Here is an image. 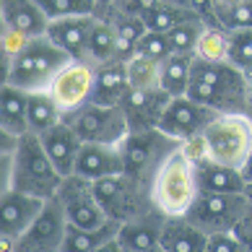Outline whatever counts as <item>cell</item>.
Listing matches in <instances>:
<instances>
[{
    "instance_id": "cell-25",
    "label": "cell",
    "mask_w": 252,
    "mask_h": 252,
    "mask_svg": "<svg viewBox=\"0 0 252 252\" xmlns=\"http://www.w3.org/2000/svg\"><path fill=\"white\" fill-rule=\"evenodd\" d=\"M117 231H120V221L115 219H109L104 226H96V229H83V226H73L70 223L63 252H96L109 239H115Z\"/></svg>"
},
{
    "instance_id": "cell-33",
    "label": "cell",
    "mask_w": 252,
    "mask_h": 252,
    "mask_svg": "<svg viewBox=\"0 0 252 252\" xmlns=\"http://www.w3.org/2000/svg\"><path fill=\"white\" fill-rule=\"evenodd\" d=\"M203 32H205V21L192 18V21H185V24L177 26V29L166 32V36H169L174 52H180V55H195Z\"/></svg>"
},
{
    "instance_id": "cell-14",
    "label": "cell",
    "mask_w": 252,
    "mask_h": 252,
    "mask_svg": "<svg viewBox=\"0 0 252 252\" xmlns=\"http://www.w3.org/2000/svg\"><path fill=\"white\" fill-rule=\"evenodd\" d=\"M172 96L161 86L156 89H130L123 99V112L127 117L130 133H143V130H156L161 125V117L169 107Z\"/></svg>"
},
{
    "instance_id": "cell-30",
    "label": "cell",
    "mask_w": 252,
    "mask_h": 252,
    "mask_svg": "<svg viewBox=\"0 0 252 252\" xmlns=\"http://www.w3.org/2000/svg\"><path fill=\"white\" fill-rule=\"evenodd\" d=\"M158 78H161V63L158 60L146 58V55H141V52L127 60L130 89H156V86H161Z\"/></svg>"
},
{
    "instance_id": "cell-23",
    "label": "cell",
    "mask_w": 252,
    "mask_h": 252,
    "mask_svg": "<svg viewBox=\"0 0 252 252\" xmlns=\"http://www.w3.org/2000/svg\"><path fill=\"white\" fill-rule=\"evenodd\" d=\"M161 247L166 252H205L208 234L195 226L188 216L166 219L164 234H161Z\"/></svg>"
},
{
    "instance_id": "cell-21",
    "label": "cell",
    "mask_w": 252,
    "mask_h": 252,
    "mask_svg": "<svg viewBox=\"0 0 252 252\" xmlns=\"http://www.w3.org/2000/svg\"><path fill=\"white\" fill-rule=\"evenodd\" d=\"M0 24L16 26L34 39L50 29V18L36 0H0Z\"/></svg>"
},
{
    "instance_id": "cell-5",
    "label": "cell",
    "mask_w": 252,
    "mask_h": 252,
    "mask_svg": "<svg viewBox=\"0 0 252 252\" xmlns=\"http://www.w3.org/2000/svg\"><path fill=\"white\" fill-rule=\"evenodd\" d=\"M211 161L242 169L252 154V115H219L205 130Z\"/></svg>"
},
{
    "instance_id": "cell-35",
    "label": "cell",
    "mask_w": 252,
    "mask_h": 252,
    "mask_svg": "<svg viewBox=\"0 0 252 252\" xmlns=\"http://www.w3.org/2000/svg\"><path fill=\"white\" fill-rule=\"evenodd\" d=\"M219 26L226 32H245L252 29V0H239L229 5H216Z\"/></svg>"
},
{
    "instance_id": "cell-40",
    "label": "cell",
    "mask_w": 252,
    "mask_h": 252,
    "mask_svg": "<svg viewBox=\"0 0 252 252\" xmlns=\"http://www.w3.org/2000/svg\"><path fill=\"white\" fill-rule=\"evenodd\" d=\"M180 148H182V154L188 156L192 164H203V161H208V158H211L205 133H203V135H192V138H188V141H182Z\"/></svg>"
},
{
    "instance_id": "cell-36",
    "label": "cell",
    "mask_w": 252,
    "mask_h": 252,
    "mask_svg": "<svg viewBox=\"0 0 252 252\" xmlns=\"http://www.w3.org/2000/svg\"><path fill=\"white\" fill-rule=\"evenodd\" d=\"M32 39L34 36L24 34L21 29H16V26L0 24V52H3V65L11 63L16 55H21L26 47H29Z\"/></svg>"
},
{
    "instance_id": "cell-39",
    "label": "cell",
    "mask_w": 252,
    "mask_h": 252,
    "mask_svg": "<svg viewBox=\"0 0 252 252\" xmlns=\"http://www.w3.org/2000/svg\"><path fill=\"white\" fill-rule=\"evenodd\" d=\"M205 252H252V250L234 234V231H219V234L208 237Z\"/></svg>"
},
{
    "instance_id": "cell-42",
    "label": "cell",
    "mask_w": 252,
    "mask_h": 252,
    "mask_svg": "<svg viewBox=\"0 0 252 252\" xmlns=\"http://www.w3.org/2000/svg\"><path fill=\"white\" fill-rule=\"evenodd\" d=\"M234 234L245 242V245L252 250V200H250V205H247V211H245V216L239 219V223L234 226Z\"/></svg>"
},
{
    "instance_id": "cell-31",
    "label": "cell",
    "mask_w": 252,
    "mask_h": 252,
    "mask_svg": "<svg viewBox=\"0 0 252 252\" xmlns=\"http://www.w3.org/2000/svg\"><path fill=\"white\" fill-rule=\"evenodd\" d=\"M195 58L208 63H226L229 60V32L223 26H205V32L198 42Z\"/></svg>"
},
{
    "instance_id": "cell-37",
    "label": "cell",
    "mask_w": 252,
    "mask_h": 252,
    "mask_svg": "<svg viewBox=\"0 0 252 252\" xmlns=\"http://www.w3.org/2000/svg\"><path fill=\"white\" fill-rule=\"evenodd\" d=\"M229 63L239 70L252 65V29L229 32Z\"/></svg>"
},
{
    "instance_id": "cell-34",
    "label": "cell",
    "mask_w": 252,
    "mask_h": 252,
    "mask_svg": "<svg viewBox=\"0 0 252 252\" xmlns=\"http://www.w3.org/2000/svg\"><path fill=\"white\" fill-rule=\"evenodd\" d=\"M50 21L70 16H96V0H36Z\"/></svg>"
},
{
    "instance_id": "cell-24",
    "label": "cell",
    "mask_w": 252,
    "mask_h": 252,
    "mask_svg": "<svg viewBox=\"0 0 252 252\" xmlns=\"http://www.w3.org/2000/svg\"><path fill=\"white\" fill-rule=\"evenodd\" d=\"M195 169H198L200 192H245L247 188L242 169H234V166H223L208 158L203 164H195Z\"/></svg>"
},
{
    "instance_id": "cell-1",
    "label": "cell",
    "mask_w": 252,
    "mask_h": 252,
    "mask_svg": "<svg viewBox=\"0 0 252 252\" xmlns=\"http://www.w3.org/2000/svg\"><path fill=\"white\" fill-rule=\"evenodd\" d=\"M188 96L211 107L219 115H234V112L250 115V83L245 73L229 60L208 63L195 58Z\"/></svg>"
},
{
    "instance_id": "cell-6",
    "label": "cell",
    "mask_w": 252,
    "mask_h": 252,
    "mask_svg": "<svg viewBox=\"0 0 252 252\" xmlns=\"http://www.w3.org/2000/svg\"><path fill=\"white\" fill-rule=\"evenodd\" d=\"M177 148L180 141L172 135H166L164 130H143V133H130L123 143V161H125V174L135 177L138 182L151 185L154 174L158 172L166 158H169Z\"/></svg>"
},
{
    "instance_id": "cell-28",
    "label": "cell",
    "mask_w": 252,
    "mask_h": 252,
    "mask_svg": "<svg viewBox=\"0 0 252 252\" xmlns=\"http://www.w3.org/2000/svg\"><path fill=\"white\" fill-rule=\"evenodd\" d=\"M192 18H200V16L195 13L190 5H180V3H164V5H156V8L143 13V21L148 26V32H164V34L177 29V26L185 24V21H192Z\"/></svg>"
},
{
    "instance_id": "cell-12",
    "label": "cell",
    "mask_w": 252,
    "mask_h": 252,
    "mask_svg": "<svg viewBox=\"0 0 252 252\" xmlns=\"http://www.w3.org/2000/svg\"><path fill=\"white\" fill-rule=\"evenodd\" d=\"M58 200L63 203L65 213H68V221L73 226L96 229L109 221L104 205H101L99 195H96L94 182L83 180L78 174H70L63 180L60 190H58Z\"/></svg>"
},
{
    "instance_id": "cell-18",
    "label": "cell",
    "mask_w": 252,
    "mask_h": 252,
    "mask_svg": "<svg viewBox=\"0 0 252 252\" xmlns=\"http://www.w3.org/2000/svg\"><path fill=\"white\" fill-rule=\"evenodd\" d=\"M42 138V146L44 151H47L50 161L55 164V169H58L63 177H70L76 174V164H78V154L83 148V141L78 138V133L70 127V123H63L55 125L50 133L39 135Z\"/></svg>"
},
{
    "instance_id": "cell-27",
    "label": "cell",
    "mask_w": 252,
    "mask_h": 252,
    "mask_svg": "<svg viewBox=\"0 0 252 252\" xmlns=\"http://www.w3.org/2000/svg\"><path fill=\"white\" fill-rule=\"evenodd\" d=\"M63 112L50 96V91H32L29 94V133L44 135L55 125L63 123Z\"/></svg>"
},
{
    "instance_id": "cell-41",
    "label": "cell",
    "mask_w": 252,
    "mask_h": 252,
    "mask_svg": "<svg viewBox=\"0 0 252 252\" xmlns=\"http://www.w3.org/2000/svg\"><path fill=\"white\" fill-rule=\"evenodd\" d=\"M164 3L190 5V0H115V8H120V11H127V13L143 16L146 11H151V8H156V5H164Z\"/></svg>"
},
{
    "instance_id": "cell-10",
    "label": "cell",
    "mask_w": 252,
    "mask_h": 252,
    "mask_svg": "<svg viewBox=\"0 0 252 252\" xmlns=\"http://www.w3.org/2000/svg\"><path fill=\"white\" fill-rule=\"evenodd\" d=\"M70 221L58 195L44 200L34 223L13 242V252H60L68 237Z\"/></svg>"
},
{
    "instance_id": "cell-13",
    "label": "cell",
    "mask_w": 252,
    "mask_h": 252,
    "mask_svg": "<svg viewBox=\"0 0 252 252\" xmlns=\"http://www.w3.org/2000/svg\"><path fill=\"white\" fill-rule=\"evenodd\" d=\"M216 117H219V112H213L211 107L195 101L188 94L185 96H172L169 107H166L164 117H161L158 130H164L166 135H172L182 143L192 135H203Z\"/></svg>"
},
{
    "instance_id": "cell-9",
    "label": "cell",
    "mask_w": 252,
    "mask_h": 252,
    "mask_svg": "<svg viewBox=\"0 0 252 252\" xmlns=\"http://www.w3.org/2000/svg\"><path fill=\"white\" fill-rule=\"evenodd\" d=\"M247 205L250 198L245 192H200L188 219L211 237L219 231H234L239 219L245 216Z\"/></svg>"
},
{
    "instance_id": "cell-38",
    "label": "cell",
    "mask_w": 252,
    "mask_h": 252,
    "mask_svg": "<svg viewBox=\"0 0 252 252\" xmlns=\"http://www.w3.org/2000/svg\"><path fill=\"white\" fill-rule=\"evenodd\" d=\"M138 52L146 55V58H154L158 63H164L169 55H174L172 42L164 32H146V36L138 42Z\"/></svg>"
},
{
    "instance_id": "cell-48",
    "label": "cell",
    "mask_w": 252,
    "mask_h": 252,
    "mask_svg": "<svg viewBox=\"0 0 252 252\" xmlns=\"http://www.w3.org/2000/svg\"><path fill=\"white\" fill-rule=\"evenodd\" d=\"M250 115H252V86H250Z\"/></svg>"
},
{
    "instance_id": "cell-49",
    "label": "cell",
    "mask_w": 252,
    "mask_h": 252,
    "mask_svg": "<svg viewBox=\"0 0 252 252\" xmlns=\"http://www.w3.org/2000/svg\"><path fill=\"white\" fill-rule=\"evenodd\" d=\"M151 252H166L164 247H156V250H151Z\"/></svg>"
},
{
    "instance_id": "cell-44",
    "label": "cell",
    "mask_w": 252,
    "mask_h": 252,
    "mask_svg": "<svg viewBox=\"0 0 252 252\" xmlns=\"http://www.w3.org/2000/svg\"><path fill=\"white\" fill-rule=\"evenodd\" d=\"M115 8V0H96V16H107Z\"/></svg>"
},
{
    "instance_id": "cell-11",
    "label": "cell",
    "mask_w": 252,
    "mask_h": 252,
    "mask_svg": "<svg viewBox=\"0 0 252 252\" xmlns=\"http://www.w3.org/2000/svg\"><path fill=\"white\" fill-rule=\"evenodd\" d=\"M94 78H96V65L81 63V60H70L58 76L52 78L47 91L55 99V104L60 107L63 117H70L86 104H91V96H94Z\"/></svg>"
},
{
    "instance_id": "cell-22",
    "label": "cell",
    "mask_w": 252,
    "mask_h": 252,
    "mask_svg": "<svg viewBox=\"0 0 252 252\" xmlns=\"http://www.w3.org/2000/svg\"><path fill=\"white\" fill-rule=\"evenodd\" d=\"M0 133L16 138L29 133V91L3 83V91H0Z\"/></svg>"
},
{
    "instance_id": "cell-7",
    "label": "cell",
    "mask_w": 252,
    "mask_h": 252,
    "mask_svg": "<svg viewBox=\"0 0 252 252\" xmlns=\"http://www.w3.org/2000/svg\"><path fill=\"white\" fill-rule=\"evenodd\" d=\"M94 188H96V195H99L101 205H104L107 216L120 223L156 208L151 200V185L138 182L135 177H130L125 172L96 180Z\"/></svg>"
},
{
    "instance_id": "cell-8",
    "label": "cell",
    "mask_w": 252,
    "mask_h": 252,
    "mask_svg": "<svg viewBox=\"0 0 252 252\" xmlns=\"http://www.w3.org/2000/svg\"><path fill=\"white\" fill-rule=\"evenodd\" d=\"M65 123L78 133L83 143H104L120 146L130 135V125L123 107H104V104H86L76 115L65 117Z\"/></svg>"
},
{
    "instance_id": "cell-29",
    "label": "cell",
    "mask_w": 252,
    "mask_h": 252,
    "mask_svg": "<svg viewBox=\"0 0 252 252\" xmlns=\"http://www.w3.org/2000/svg\"><path fill=\"white\" fill-rule=\"evenodd\" d=\"M115 52H117V32L115 26L109 24V18H96V26L91 32V47H89V58L94 65L99 63H107V60H115Z\"/></svg>"
},
{
    "instance_id": "cell-2",
    "label": "cell",
    "mask_w": 252,
    "mask_h": 252,
    "mask_svg": "<svg viewBox=\"0 0 252 252\" xmlns=\"http://www.w3.org/2000/svg\"><path fill=\"white\" fill-rule=\"evenodd\" d=\"M63 180L65 177L50 161L39 135L26 133L18 138V143L11 154V169L3 177V190L13 188V190L34 195V198L50 200L58 195Z\"/></svg>"
},
{
    "instance_id": "cell-45",
    "label": "cell",
    "mask_w": 252,
    "mask_h": 252,
    "mask_svg": "<svg viewBox=\"0 0 252 252\" xmlns=\"http://www.w3.org/2000/svg\"><path fill=\"white\" fill-rule=\"evenodd\" d=\"M242 174H245L247 182H252V154H250V158L245 161V166H242Z\"/></svg>"
},
{
    "instance_id": "cell-15",
    "label": "cell",
    "mask_w": 252,
    "mask_h": 252,
    "mask_svg": "<svg viewBox=\"0 0 252 252\" xmlns=\"http://www.w3.org/2000/svg\"><path fill=\"white\" fill-rule=\"evenodd\" d=\"M42 205H44L42 198L5 188L3 195H0V237L16 242L39 216Z\"/></svg>"
},
{
    "instance_id": "cell-3",
    "label": "cell",
    "mask_w": 252,
    "mask_h": 252,
    "mask_svg": "<svg viewBox=\"0 0 252 252\" xmlns=\"http://www.w3.org/2000/svg\"><path fill=\"white\" fill-rule=\"evenodd\" d=\"M198 198H200L198 169L182 154V148H177L154 174L151 200L166 219H177V216H188Z\"/></svg>"
},
{
    "instance_id": "cell-47",
    "label": "cell",
    "mask_w": 252,
    "mask_h": 252,
    "mask_svg": "<svg viewBox=\"0 0 252 252\" xmlns=\"http://www.w3.org/2000/svg\"><path fill=\"white\" fill-rule=\"evenodd\" d=\"M229 3H239V0H216V5H229Z\"/></svg>"
},
{
    "instance_id": "cell-46",
    "label": "cell",
    "mask_w": 252,
    "mask_h": 252,
    "mask_svg": "<svg viewBox=\"0 0 252 252\" xmlns=\"http://www.w3.org/2000/svg\"><path fill=\"white\" fill-rule=\"evenodd\" d=\"M245 195H247V198L252 200V182H247V188H245Z\"/></svg>"
},
{
    "instance_id": "cell-4",
    "label": "cell",
    "mask_w": 252,
    "mask_h": 252,
    "mask_svg": "<svg viewBox=\"0 0 252 252\" xmlns=\"http://www.w3.org/2000/svg\"><path fill=\"white\" fill-rule=\"evenodd\" d=\"M70 63L58 44H55L47 34L36 36L29 42L21 55H16L11 63L3 65V83H11L16 89L24 91H47L52 78Z\"/></svg>"
},
{
    "instance_id": "cell-26",
    "label": "cell",
    "mask_w": 252,
    "mask_h": 252,
    "mask_svg": "<svg viewBox=\"0 0 252 252\" xmlns=\"http://www.w3.org/2000/svg\"><path fill=\"white\" fill-rule=\"evenodd\" d=\"M192 63H195V55H180V52L169 55L161 63V78H158V83H161V89L169 96L188 94V86L192 78Z\"/></svg>"
},
{
    "instance_id": "cell-20",
    "label": "cell",
    "mask_w": 252,
    "mask_h": 252,
    "mask_svg": "<svg viewBox=\"0 0 252 252\" xmlns=\"http://www.w3.org/2000/svg\"><path fill=\"white\" fill-rule=\"evenodd\" d=\"M130 91L127 81V63L123 60H107L96 65V78H94V104L104 107H120L125 94Z\"/></svg>"
},
{
    "instance_id": "cell-16",
    "label": "cell",
    "mask_w": 252,
    "mask_h": 252,
    "mask_svg": "<svg viewBox=\"0 0 252 252\" xmlns=\"http://www.w3.org/2000/svg\"><path fill=\"white\" fill-rule=\"evenodd\" d=\"M99 16H70V18H58L50 21L47 36L58 44V47L68 55L70 60L91 63L89 47H91V32L96 26ZM94 65V63H91Z\"/></svg>"
},
{
    "instance_id": "cell-32",
    "label": "cell",
    "mask_w": 252,
    "mask_h": 252,
    "mask_svg": "<svg viewBox=\"0 0 252 252\" xmlns=\"http://www.w3.org/2000/svg\"><path fill=\"white\" fill-rule=\"evenodd\" d=\"M101 18H109V24L115 26V32H117V39H125V42H133V44L141 42L146 36V32H148L143 16L120 11V8H112V11L107 16H101Z\"/></svg>"
},
{
    "instance_id": "cell-43",
    "label": "cell",
    "mask_w": 252,
    "mask_h": 252,
    "mask_svg": "<svg viewBox=\"0 0 252 252\" xmlns=\"http://www.w3.org/2000/svg\"><path fill=\"white\" fill-rule=\"evenodd\" d=\"M96 252H125V247H123V245H120V239L115 237V239H109V242H107V245H104V247H99Z\"/></svg>"
},
{
    "instance_id": "cell-17",
    "label": "cell",
    "mask_w": 252,
    "mask_h": 252,
    "mask_svg": "<svg viewBox=\"0 0 252 252\" xmlns=\"http://www.w3.org/2000/svg\"><path fill=\"white\" fill-rule=\"evenodd\" d=\"M164 223H166L164 213L158 208H151L141 213V216L120 223L117 239L125 247V252H151L156 247H161Z\"/></svg>"
},
{
    "instance_id": "cell-19",
    "label": "cell",
    "mask_w": 252,
    "mask_h": 252,
    "mask_svg": "<svg viewBox=\"0 0 252 252\" xmlns=\"http://www.w3.org/2000/svg\"><path fill=\"white\" fill-rule=\"evenodd\" d=\"M125 161L120 146H104V143H83L76 164V174L83 180H104L112 174H123Z\"/></svg>"
},
{
    "instance_id": "cell-50",
    "label": "cell",
    "mask_w": 252,
    "mask_h": 252,
    "mask_svg": "<svg viewBox=\"0 0 252 252\" xmlns=\"http://www.w3.org/2000/svg\"><path fill=\"white\" fill-rule=\"evenodd\" d=\"M60 252H63V250H60Z\"/></svg>"
}]
</instances>
